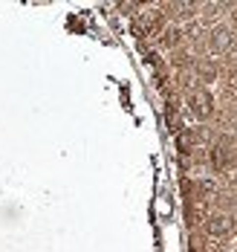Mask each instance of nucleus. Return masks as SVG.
Here are the masks:
<instances>
[{
  "mask_svg": "<svg viewBox=\"0 0 237 252\" xmlns=\"http://www.w3.org/2000/svg\"><path fill=\"white\" fill-rule=\"evenodd\" d=\"M194 107H197L200 113H209V110H211V99H209V93H200V99L194 96Z\"/></svg>",
  "mask_w": 237,
  "mask_h": 252,
  "instance_id": "nucleus-3",
  "label": "nucleus"
},
{
  "mask_svg": "<svg viewBox=\"0 0 237 252\" xmlns=\"http://www.w3.org/2000/svg\"><path fill=\"white\" fill-rule=\"evenodd\" d=\"M211 44H214V50H229V44H232V32L226 29V26H220V29H214V35H211Z\"/></svg>",
  "mask_w": 237,
  "mask_h": 252,
  "instance_id": "nucleus-1",
  "label": "nucleus"
},
{
  "mask_svg": "<svg viewBox=\"0 0 237 252\" xmlns=\"http://www.w3.org/2000/svg\"><path fill=\"white\" fill-rule=\"evenodd\" d=\"M209 229H211V235H226L232 229V223H229V218H211Z\"/></svg>",
  "mask_w": 237,
  "mask_h": 252,
  "instance_id": "nucleus-2",
  "label": "nucleus"
}]
</instances>
